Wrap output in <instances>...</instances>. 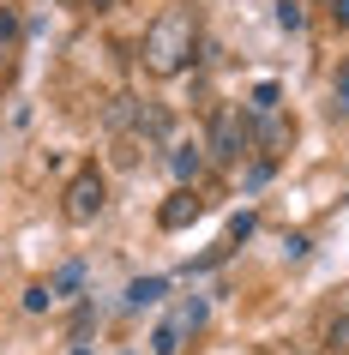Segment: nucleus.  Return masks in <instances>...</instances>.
I'll return each instance as SVG.
<instances>
[{"label": "nucleus", "instance_id": "2", "mask_svg": "<svg viewBox=\"0 0 349 355\" xmlns=\"http://www.w3.org/2000/svg\"><path fill=\"white\" fill-rule=\"evenodd\" d=\"M109 205V181H103V168L85 163L67 181V193H60V211H67V223H96V211Z\"/></svg>", "mask_w": 349, "mask_h": 355}, {"label": "nucleus", "instance_id": "12", "mask_svg": "<svg viewBox=\"0 0 349 355\" xmlns=\"http://www.w3.org/2000/svg\"><path fill=\"white\" fill-rule=\"evenodd\" d=\"M277 24H283V31H301V24H307L301 0H277Z\"/></svg>", "mask_w": 349, "mask_h": 355}, {"label": "nucleus", "instance_id": "20", "mask_svg": "<svg viewBox=\"0 0 349 355\" xmlns=\"http://www.w3.org/2000/svg\"><path fill=\"white\" fill-rule=\"evenodd\" d=\"M55 6H85V0H55Z\"/></svg>", "mask_w": 349, "mask_h": 355}, {"label": "nucleus", "instance_id": "19", "mask_svg": "<svg viewBox=\"0 0 349 355\" xmlns=\"http://www.w3.org/2000/svg\"><path fill=\"white\" fill-rule=\"evenodd\" d=\"M67 355H91V349H85V343H73V349H67Z\"/></svg>", "mask_w": 349, "mask_h": 355}, {"label": "nucleus", "instance_id": "17", "mask_svg": "<svg viewBox=\"0 0 349 355\" xmlns=\"http://www.w3.org/2000/svg\"><path fill=\"white\" fill-rule=\"evenodd\" d=\"M331 19H337V24H349V0H331Z\"/></svg>", "mask_w": 349, "mask_h": 355}, {"label": "nucleus", "instance_id": "10", "mask_svg": "<svg viewBox=\"0 0 349 355\" xmlns=\"http://www.w3.org/2000/svg\"><path fill=\"white\" fill-rule=\"evenodd\" d=\"M319 349H325V355H349V313H337V319L325 325V337H319Z\"/></svg>", "mask_w": 349, "mask_h": 355}, {"label": "nucleus", "instance_id": "15", "mask_svg": "<svg viewBox=\"0 0 349 355\" xmlns=\"http://www.w3.org/2000/svg\"><path fill=\"white\" fill-rule=\"evenodd\" d=\"M12 37H19V19H12V6H0V55H6Z\"/></svg>", "mask_w": 349, "mask_h": 355}, {"label": "nucleus", "instance_id": "11", "mask_svg": "<svg viewBox=\"0 0 349 355\" xmlns=\"http://www.w3.org/2000/svg\"><path fill=\"white\" fill-rule=\"evenodd\" d=\"M277 96H283V91H277L271 78H265V85H253V114H277Z\"/></svg>", "mask_w": 349, "mask_h": 355}, {"label": "nucleus", "instance_id": "9", "mask_svg": "<svg viewBox=\"0 0 349 355\" xmlns=\"http://www.w3.org/2000/svg\"><path fill=\"white\" fill-rule=\"evenodd\" d=\"M78 283H85V265H78V259H67V265H60V271H55V277H49V295H73V289H78Z\"/></svg>", "mask_w": 349, "mask_h": 355}, {"label": "nucleus", "instance_id": "3", "mask_svg": "<svg viewBox=\"0 0 349 355\" xmlns=\"http://www.w3.org/2000/svg\"><path fill=\"white\" fill-rule=\"evenodd\" d=\"M247 145H253V132H247V114L241 109H217L211 114V157H217V163H241Z\"/></svg>", "mask_w": 349, "mask_h": 355}, {"label": "nucleus", "instance_id": "14", "mask_svg": "<svg viewBox=\"0 0 349 355\" xmlns=\"http://www.w3.org/2000/svg\"><path fill=\"white\" fill-rule=\"evenodd\" d=\"M49 283H31V289H24V313H42V307H49Z\"/></svg>", "mask_w": 349, "mask_h": 355}, {"label": "nucleus", "instance_id": "8", "mask_svg": "<svg viewBox=\"0 0 349 355\" xmlns=\"http://www.w3.org/2000/svg\"><path fill=\"white\" fill-rule=\"evenodd\" d=\"M163 289H169L163 277H139V283H127V307H133V313H139V307H157V301H163Z\"/></svg>", "mask_w": 349, "mask_h": 355}, {"label": "nucleus", "instance_id": "6", "mask_svg": "<svg viewBox=\"0 0 349 355\" xmlns=\"http://www.w3.org/2000/svg\"><path fill=\"white\" fill-rule=\"evenodd\" d=\"M247 132H259V145H265V150H283V145H289V121H283V114H259V127H253V121H247Z\"/></svg>", "mask_w": 349, "mask_h": 355}, {"label": "nucleus", "instance_id": "5", "mask_svg": "<svg viewBox=\"0 0 349 355\" xmlns=\"http://www.w3.org/2000/svg\"><path fill=\"white\" fill-rule=\"evenodd\" d=\"M169 168H175V181H181V187H193V181L205 175V157H199V145H175V150H169Z\"/></svg>", "mask_w": 349, "mask_h": 355}, {"label": "nucleus", "instance_id": "1", "mask_svg": "<svg viewBox=\"0 0 349 355\" xmlns=\"http://www.w3.org/2000/svg\"><path fill=\"white\" fill-rule=\"evenodd\" d=\"M193 49H199V19L187 12V6H169V12H157L145 31V73L157 78H175L193 60Z\"/></svg>", "mask_w": 349, "mask_h": 355}, {"label": "nucleus", "instance_id": "4", "mask_svg": "<svg viewBox=\"0 0 349 355\" xmlns=\"http://www.w3.org/2000/svg\"><path fill=\"white\" fill-rule=\"evenodd\" d=\"M205 217V199H199V187H181L175 199H169L163 211H157V223L163 229H187V223H199Z\"/></svg>", "mask_w": 349, "mask_h": 355}, {"label": "nucleus", "instance_id": "13", "mask_svg": "<svg viewBox=\"0 0 349 355\" xmlns=\"http://www.w3.org/2000/svg\"><path fill=\"white\" fill-rule=\"evenodd\" d=\"M127 121H139V109H133V96H114V103H109V127L121 132Z\"/></svg>", "mask_w": 349, "mask_h": 355}, {"label": "nucleus", "instance_id": "18", "mask_svg": "<svg viewBox=\"0 0 349 355\" xmlns=\"http://www.w3.org/2000/svg\"><path fill=\"white\" fill-rule=\"evenodd\" d=\"M85 6H96V12H109V6H114V0H85Z\"/></svg>", "mask_w": 349, "mask_h": 355}, {"label": "nucleus", "instance_id": "7", "mask_svg": "<svg viewBox=\"0 0 349 355\" xmlns=\"http://www.w3.org/2000/svg\"><path fill=\"white\" fill-rule=\"evenodd\" d=\"M181 337H187L181 313H175V319H163V325L151 331V355H181Z\"/></svg>", "mask_w": 349, "mask_h": 355}, {"label": "nucleus", "instance_id": "16", "mask_svg": "<svg viewBox=\"0 0 349 355\" xmlns=\"http://www.w3.org/2000/svg\"><path fill=\"white\" fill-rule=\"evenodd\" d=\"M91 325H96V307H78V313H73V337H85Z\"/></svg>", "mask_w": 349, "mask_h": 355}]
</instances>
